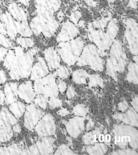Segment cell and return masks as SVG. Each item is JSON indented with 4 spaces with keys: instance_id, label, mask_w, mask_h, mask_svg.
I'll use <instances>...</instances> for the list:
<instances>
[{
    "instance_id": "6da1fadb",
    "label": "cell",
    "mask_w": 138,
    "mask_h": 155,
    "mask_svg": "<svg viewBox=\"0 0 138 155\" xmlns=\"http://www.w3.org/2000/svg\"><path fill=\"white\" fill-rule=\"evenodd\" d=\"M38 52V48H34L21 55H16L15 54V59L8 70L9 76L11 79L18 80L30 76L34 56Z\"/></svg>"
},
{
    "instance_id": "7a4b0ae2",
    "label": "cell",
    "mask_w": 138,
    "mask_h": 155,
    "mask_svg": "<svg viewBox=\"0 0 138 155\" xmlns=\"http://www.w3.org/2000/svg\"><path fill=\"white\" fill-rule=\"evenodd\" d=\"M118 31V27L116 20L112 19L108 25L107 31L104 29L95 30L90 25L89 27L88 38L94 42L98 49L104 51L108 49L116 37Z\"/></svg>"
},
{
    "instance_id": "3957f363",
    "label": "cell",
    "mask_w": 138,
    "mask_h": 155,
    "mask_svg": "<svg viewBox=\"0 0 138 155\" xmlns=\"http://www.w3.org/2000/svg\"><path fill=\"white\" fill-rule=\"evenodd\" d=\"M126 64V54L121 41L117 40L111 46L109 57L107 61V72L117 81V74L123 72Z\"/></svg>"
},
{
    "instance_id": "277c9868",
    "label": "cell",
    "mask_w": 138,
    "mask_h": 155,
    "mask_svg": "<svg viewBox=\"0 0 138 155\" xmlns=\"http://www.w3.org/2000/svg\"><path fill=\"white\" fill-rule=\"evenodd\" d=\"M84 41L78 38L71 41L60 42L57 50L63 61L69 66L77 62L84 48Z\"/></svg>"
},
{
    "instance_id": "5b68a950",
    "label": "cell",
    "mask_w": 138,
    "mask_h": 155,
    "mask_svg": "<svg viewBox=\"0 0 138 155\" xmlns=\"http://www.w3.org/2000/svg\"><path fill=\"white\" fill-rule=\"evenodd\" d=\"M103 55V51L98 49L95 45L88 44L85 47L79 58L77 65L80 66L88 65L94 71H102L104 65V61L101 58Z\"/></svg>"
},
{
    "instance_id": "8992f818",
    "label": "cell",
    "mask_w": 138,
    "mask_h": 155,
    "mask_svg": "<svg viewBox=\"0 0 138 155\" xmlns=\"http://www.w3.org/2000/svg\"><path fill=\"white\" fill-rule=\"evenodd\" d=\"M113 133L115 142L121 148L125 149L128 146L133 149L138 148V131L135 128L124 125H116Z\"/></svg>"
},
{
    "instance_id": "52a82bcc",
    "label": "cell",
    "mask_w": 138,
    "mask_h": 155,
    "mask_svg": "<svg viewBox=\"0 0 138 155\" xmlns=\"http://www.w3.org/2000/svg\"><path fill=\"white\" fill-rule=\"evenodd\" d=\"M34 81L33 88L36 94L49 98L57 97L59 94L55 74H50Z\"/></svg>"
},
{
    "instance_id": "ba28073f",
    "label": "cell",
    "mask_w": 138,
    "mask_h": 155,
    "mask_svg": "<svg viewBox=\"0 0 138 155\" xmlns=\"http://www.w3.org/2000/svg\"><path fill=\"white\" fill-rule=\"evenodd\" d=\"M125 35L133 54H138V24L134 19L129 18L126 21Z\"/></svg>"
},
{
    "instance_id": "9c48e42d",
    "label": "cell",
    "mask_w": 138,
    "mask_h": 155,
    "mask_svg": "<svg viewBox=\"0 0 138 155\" xmlns=\"http://www.w3.org/2000/svg\"><path fill=\"white\" fill-rule=\"evenodd\" d=\"M34 129L38 135L41 138L54 135L56 130V126L53 116L47 114L42 117Z\"/></svg>"
},
{
    "instance_id": "30bf717a",
    "label": "cell",
    "mask_w": 138,
    "mask_h": 155,
    "mask_svg": "<svg viewBox=\"0 0 138 155\" xmlns=\"http://www.w3.org/2000/svg\"><path fill=\"white\" fill-rule=\"evenodd\" d=\"M44 114V112L36 104H31L28 105L25 112V127L30 131L33 130Z\"/></svg>"
},
{
    "instance_id": "8fae6325",
    "label": "cell",
    "mask_w": 138,
    "mask_h": 155,
    "mask_svg": "<svg viewBox=\"0 0 138 155\" xmlns=\"http://www.w3.org/2000/svg\"><path fill=\"white\" fill-rule=\"evenodd\" d=\"M54 139L52 137H43L36 144L27 149V155H49L54 150Z\"/></svg>"
},
{
    "instance_id": "7c38bea8",
    "label": "cell",
    "mask_w": 138,
    "mask_h": 155,
    "mask_svg": "<svg viewBox=\"0 0 138 155\" xmlns=\"http://www.w3.org/2000/svg\"><path fill=\"white\" fill-rule=\"evenodd\" d=\"M79 34L78 28L70 21L64 23L61 31L57 37L58 42H65L73 39Z\"/></svg>"
},
{
    "instance_id": "4fadbf2b",
    "label": "cell",
    "mask_w": 138,
    "mask_h": 155,
    "mask_svg": "<svg viewBox=\"0 0 138 155\" xmlns=\"http://www.w3.org/2000/svg\"><path fill=\"white\" fill-rule=\"evenodd\" d=\"M84 117H75L70 119L65 124V127L69 135L77 138L84 129Z\"/></svg>"
},
{
    "instance_id": "5bb4252c",
    "label": "cell",
    "mask_w": 138,
    "mask_h": 155,
    "mask_svg": "<svg viewBox=\"0 0 138 155\" xmlns=\"http://www.w3.org/2000/svg\"><path fill=\"white\" fill-rule=\"evenodd\" d=\"M35 92L31 82L30 81L23 82L18 87V95L20 99L26 103L31 104L35 98Z\"/></svg>"
},
{
    "instance_id": "9a60e30c",
    "label": "cell",
    "mask_w": 138,
    "mask_h": 155,
    "mask_svg": "<svg viewBox=\"0 0 138 155\" xmlns=\"http://www.w3.org/2000/svg\"><path fill=\"white\" fill-rule=\"evenodd\" d=\"M49 73V69L44 59L41 57L38 58V61L32 68L31 78L36 81L47 76Z\"/></svg>"
},
{
    "instance_id": "2e32d148",
    "label": "cell",
    "mask_w": 138,
    "mask_h": 155,
    "mask_svg": "<svg viewBox=\"0 0 138 155\" xmlns=\"http://www.w3.org/2000/svg\"><path fill=\"white\" fill-rule=\"evenodd\" d=\"M1 19L6 27L7 35L11 39H15L18 33L17 21L7 12L2 14Z\"/></svg>"
},
{
    "instance_id": "e0dca14e",
    "label": "cell",
    "mask_w": 138,
    "mask_h": 155,
    "mask_svg": "<svg viewBox=\"0 0 138 155\" xmlns=\"http://www.w3.org/2000/svg\"><path fill=\"white\" fill-rule=\"evenodd\" d=\"M44 54L49 70L52 71L60 67L61 58L56 50L53 47H50L45 49Z\"/></svg>"
},
{
    "instance_id": "ac0fdd59",
    "label": "cell",
    "mask_w": 138,
    "mask_h": 155,
    "mask_svg": "<svg viewBox=\"0 0 138 155\" xmlns=\"http://www.w3.org/2000/svg\"><path fill=\"white\" fill-rule=\"evenodd\" d=\"M8 13L17 22L27 23V13L20 5L16 2H12L8 5Z\"/></svg>"
},
{
    "instance_id": "d6986e66",
    "label": "cell",
    "mask_w": 138,
    "mask_h": 155,
    "mask_svg": "<svg viewBox=\"0 0 138 155\" xmlns=\"http://www.w3.org/2000/svg\"><path fill=\"white\" fill-rule=\"evenodd\" d=\"M114 117L129 125L138 126V114L136 110L132 108L129 109L126 113L115 114Z\"/></svg>"
},
{
    "instance_id": "ffe728a7",
    "label": "cell",
    "mask_w": 138,
    "mask_h": 155,
    "mask_svg": "<svg viewBox=\"0 0 138 155\" xmlns=\"http://www.w3.org/2000/svg\"><path fill=\"white\" fill-rule=\"evenodd\" d=\"M18 85L16 82L7 83L4 87V94L5 97V103L10 104L16 101L17 100Z\"/></svg>"
},
{
    "instance_id": "44dd1931",
    "label": "cell",
    "mask_w": 138,
    "mask_h": 155,
    "mask_svg": "<svg viewBox=\"0 0 138 155\" xmlns=\"http://www.w3.org/2000/svg\"><path fill=\"white\" fill-rule=\"evenodd\" d=\"M17 119L6 108L0 110V127H13L17 124Z\"/></svg>"
},
{
    "instance_id": "7402d4cb",
    "label": "cell",
    "mask_w": 138,
    "mask_h": 155,
    "mask_svg": "<svg viewBox=\"0 0 138 155\" xmlns=\"http://www.w3.org/2000/svg\"><path fill=\"white\" fill-rule=\"evenodd\" d=\"M0 155H27V149L17 144L0 148Z\"/></svg>"
},
{
    "instance_id": "603a6c76",
    "label": "cell",
    "mask_w": 138,
    "mask_h": 155,
    "mask_svg": "<svg viewBox=\"0 0 138 155\" xmlns=\"http://www.w3.org/2000/svg\"><path fill=\"white\" fill-rule=\"evenodd\" d=\"M26 109L25 104L20 101H15L10 104L9 110L12 114H13L16 118L18 119L20 118L24 114Z\"/></svg>"
},
{
    "instance_id": "cb8c5ba5",
    "label": "cell",
    "mask_w": 138,
    "mask_h": 155,
    "mask_svg": "<svg viewBox=\"0 0 138 155\" xmlns=\"http://www.w3.org/2000/svg\"><path fill=\"white\" fill-rule=\"evenodd\" d=\"M12 127H0V144L9 141L14 136Z\"/></svg>"
},
{
    "instance_id": "d4e9b609",
    "label": "cell",
    "mask_w": 138,
    "mask_h": 155,
    "mask_svg": "<svg viewBox=\"0 0 138 155\" xmlns=\"http://www.w3.org/2000/svg\"><path fill=\"white\" fill-rule=\"evenodd\" d=\"M126 80L129 82L138 84V63H130L128 67Z\"/></svg>"
},
{
    "instance_id": "484cf974",
    "label": "cell",
    "mask_w": 138,
    "mask_h": 155,
    "mask_svg": "<svg viewBox=\"0 0 138 155\" xmlns=\"http://www.w3.org/2000/svg\"><path fill=\"white\" fill-rule=\"evenodd\" d=\"M88 73L85 70L80 69L73 72L72 80L78 84H86L87 79L88 78Z\"/></svg>"
},
{
    "instance_id": "4316f807",
    "label": "cell",
    "mask_w": 138,
    "mask_h": 155,
    "mask_svg": "<svg viewBox=\"0 0 138 155\" xmlns=\"http://www.w3.org/2000/svg\"><path fill=\"white\" fill-rule=\"evenodd\" d=\"M102 132L101 128H96L95 130L86 134L83 137V140L84 143L86 145H93L94 144L100 134Z\"/></svg>"
},
{
    "instance_id": "83f0119b",
    "label": "cell",
    "mask_w": 138,
    "mask_h": 155,
    "mask_svg": "<svg viewBox=\"0 0 138 155\" xmlns=\"http://www.w3.org/2000/svg\"><path fill=\"white\" fill-rule=\"evenodd\" d=\"M108 147L104 144H96L87 147V151L90 155H104L107 152Z\"/></svg>"
},
{
    "instance_id": "f1b7e54d",
    "label": "cell",
    "mask_w": 138,
    "mask_h": 155,
    "mask_svg": "<svg viewBox=\"0 0 138 155\" xmlns=\"http://www.w3.org/2000/svg\"><path fill=\"white\" fill-rule=\"evenodd\" d=\"M17 27L18 33L26 38H30L32 35V31L28 26L27 23H20L17 21Z\"/></svg>"
},
{
    "instance_id": "f546056e",
    "label": "cell",
    "mask_w": 138,
    "mask_h": 155,
    "mask_svg": "<svg viewBox=\"0 0 138 155\" xmlns=\"http://www.w3.org/2000/svg\"><path fill=\"white\" fill-rule=\"evenodd\" d=\"M48 97L43 94H38L34 98V102L38 107L41 108L45 109L47 107L48 104Z\"/></svg>"
},
{
    "instance_id": "4dcf8cb0",
    "label": "cell",
    "mask_w": 138,
    "mask_h": 155,
    "mask_svg": "<svg viewBox=\"0 0 138 155\" xmlns=\"http://www.w3.org/2000/svg\"><path fill=\"white\" fill-rule=\"evenodd\" d=\"M89 87H94L97 86L102 87L104 85V81L100 76L98 75H89Z\"/></svg>"
},
{
    "instance_id": "1f68e13d",
    "label": "cell",
    "mask_w": 138,
    "mask_h": 155,
    "mask_svg": "<svg viewBox=\"0 0 138 155\" xmlns=\"http://www.w3.org/2000/svg\"><path fill=\"white\" fill-rule=\"evenodd\" d=\"M16 42L22 48H31L34 44V41L31 38H18L16 39Z\"/></svg>"
},
{
    "instance_id": "d6a6232c",
    "label": "cell",
    "mask_w": 138,
    "mask_h": 155,
    "mask_svg": "<svg viewBox=\"0 0 138 155\" xmlns=\"http://www.w3.org/2000/svg\"><path fill=\"white\" fill-rule=\"evenodd\" d=\"M73 111L75 115L78 117H84L88 112V109L84 104H78L73 108Z\"/></svg>"
},
{
    "instance_id": "836d02e7",
    "label": "cell",
    "mask_w": 138,
    "mask_h": 155,
    "mask_svg": "<svg viewBox=\"0 0 138 155\" xmlns=\"http://www.w3.org/2000/svg\"><path fill=\"white\" fill-rule=\"evenodd\" d=\"M55 75L58 76L60 78L64 79L67 78L70 75L68 68L65 66H60L58 68Z\"/></svg>"
},
{
    "instance_id": "e575fe53",
    "label": "cell",
    "mask_w": 138,
    "mask_h": 155,
    "mask_svg": "<svg viewBox=\"0 0 138 155\" xmlns=\"http://www.w3.org/2000/svg\"><path fill=\"white\" fill-rule=\"evenodd\" d=\"M55 155H75V153L68 146L62 145L58 148Z\"/></svg>"
},
{
    "instance_id": "d590c367",
    "label": "cell",
    "mask_w": 138,
    "mask_h": 155,
    "mask_svg": "<svg viewBox=\"0 0 138 155\" xmlns=\"http://www.w3.org/2000/svg\"><path fill=\"white\" fill-rule=\"evenodd\" d=\"M48 105L52 109H54L57 107H60L62 105L61 100H60L57 97H51L48 100Z\"/></svg>"
},
{
    "instance_id": "8d00e7d4",
    "label": "cell",
    "mask_w": 138,
    "mask_h": 155,
    "mask_svg": "<svg viewBox=\"0 0 138 155\" xmlns=\"http://www.w3.org/2000/svg\"><path fill=\"white\" fill-rule=\"evenodd\" d=\"M48 7L54 13L59 9L61 5L60 0H48Z\"/></svg>"
},
{
    "instance_id": "74e56055",
    "label": "cell",
    "mask_w": 138,
    "mask_h": 155,
    "mask_svg": "<svg viewBox=\"0 0 138 155\" xmlns=\"http://www.w3.org/2000/svg\"><path fill=\"white\" fill-rule=\"evenodd\" d=\"M0 44L6 48H10L13 46L11 41L1 34H0Z\"/></svg>"
},
{
    "instance_id": "f35d334b",
    "label": "cell",
    "mask_w": 138,
    "mask_h": 155,
    "mask_svg": "<svg viewBox=\"0 0 138 155\" xmlns=\"http://www.w3.org/2000/svg\"><path fill=\"white\" fill-rule=\"evenodd\" d=\"M112 155H138V153L135 150L131 149H125L123 150H119L114 151L112 153Z\"/></svg>"
},
{
    "instance_id": "ab89813d",
    "label": "cell",
    "mask_w": 138,
    "mask_h": 155,
    "mask_svg": "<svg viewBox=\"0 0 138 155\" xmlns=\"http://www.w3.org/2000/svg\"><path fill=\"white\" fill-rule=\"evenodd\" d=\"M66 95L68 99H71L74 98L76 95V92L74 87L72 86L68 87L67 88V92H66Z\"/></svg>"
},
{
    "instance_id": "60d3db41",
    "label": "cell",
    "mask_w": 138,
    "mask_h": 155,
    "mask_svg": "<svg viewBox=\"0 0 138 155\" xmlns=\"http://www.w3.org/2000/svg\"><path fill=\"white\" fill-rule=\"evenodd\" d=\"M80 17H81V14L79 12H76L71 14L70 19L73 23H75V24H77Z\"/></svg>"
},
{
    "instance_id": "b9f144b4",
    "label": "cell",
    "mask_w": 138,
    "mask_h": 155,
    "mask_svg": "<svg viewBox=\"0 0 138 155\" xmlns=\"http://www.w3.org/2000/svg\"><path fill=\"white\" fill-rule=\"evenodd\" d=\"M57 85L59 91H60L61 93H64L67 89V85L66 83L61 80H59L58 85Z\"/></svg>"
},
{
    "instance_id": "7bdbcfd3",
    "label": "cell",
    "mask_w": 138,
    "mask_h": 155,
    "mask_svg": "<svg viewBox=\"0 0 138 155\" xmlns=\"http://www.w3.org/2000/svg\"><path fill=\"white\" fill-rule=\"evenodd\" d=\"M129 104L125 101L120 103L118 104V109L123 112H124L129 108Z\"/></svg>"
},
{
    "instance_id": "ee69618b",
    "label": "cell",
    "mask_w": 138,
    "mask_h": 155,
    "mask_svg": "<svg viewBox=\"0 0 138 155\" xmlns=\"http://www.w3.org/2000/svg\"><path fill=\"white\" fill-rule=\"evenodd\" d=\"M6 80L7 77L6 73L4 71L0 69V88L1 87V86L6 82Z\"/></svg>"
},
{
    "instance_id": "f6af8a7d",
    "label": "cell",
    "mask_w": 138,
    "mask_h": 155,
    "mask_svg": "<svg viewBox=\"0 0 138 155\" xmlns=\"http://www.w3.org/2000/svg\"><path fill=\"white\" fill-rule=\"evenodd\" d=\"M8 53V50L4 48H0V62L3 61Z\"/></svg>"
},
{
    "instance_id": "bcb514c9",
    "label": "cell",
    "mask_w": 138,
    "mask_h": 155,
    "mask_svg": "<svg viewBox=\"0 0 138 155\" xmlns=\"http://www.w3.org/2000/svg\"><path fill=\"white\" fill-rule=\"evenodd\" d=\"M57 114L62 117H64L66 115H68L69 114V111L67 110V109L63 108L61 109L60 110H58L57 112Z\"/></svg>"
},
{
    "instance_id": "7dc6e473",
    "label": "cell",
    "mask_w": 138,
    "mask_h": 155,
    "mask_svg": "<svg viewBox=\"0 0 138 155\" xmlns=\"http://www.w3.org/2000/svg\"><path fill=\"white\" fill-rule=\"evenodd\" d=\"M12 129H13L14 132L16 133H20L21 131V127L18 124H15L12 127Z\"/></svg>"
},
{
    "instance_id": "c3c4849f",
    "label": "cell",
    "mask_w": 138,
    "mask_h": 155,
    "mask_svg": "<svg viewBox=\"0 0 138 155\" xmlns=\"http://www.w3.org/2000/svg\"><path fill=\"white\" fill-rule=\"evenodd\" d=\"M131 104L134 109L136 111H138V97L136 96L133 100Z\"/></svg>"
},
{
    "instance_id": "681fc988",
    "label": "cell",
    "mask_w": 138,
    "mask_h": 155,
    "mask_svg": "<svg viewBox=\"0 0 138 155\" xmlns=\"http://www.w3.org/2000/svg\"><path fill=\"white\" fill-rule=\"evenodd\" d=\"M0 34L3 35H7L6 27L3 23H0Z\"/></svg>"
},
{
    "instance_id": "f907efd6",
    "label": "cell",
    "mask_w": 138,
    "mask_h": 155,
    "mask_svg": "<svg viewBox=\"0 0 138 155\" xmlns=\"http://www.w3.org/2000/svg\"><path fill=\"white\" fill-rule=\"evenodd\" d=\"M5 103V97L4 93L0 90V106L3 105Z\"/></svg>"
},
{
    "instance_id": "816d5d0a",
    "label": "cell",
    "mask_w": 138,
    "mask_h": 155,
    "mask_svg": "<svg viewBox=\"0 0 138 155\" xmlns=\"http://www.w3.org/2000/svg\"><path fill=\"white\" fill-rule=\"evenodd\" d=\"M18 2L25 7H28L30 5L31 0H18Z\"/></svg>"
},
{
    "instance_id": "f5cc1de1",
    "label": "cell",
    "mask_w": 138,
    "mask_h": 155,
    "mask_svg": "<svg viewBox=\"0 0 138 155\" xmlns=\"http://www.w3.org/2000/svg\"><path fill=\"white\" fill-rule=\"evenodd\" d=\"M137 0H130V7L136 8L137 6Z\"/></svg>"
},
{
    "instance_id": "db71d44e",
    "label": "cell",
    "mask_w": 138,
    "mask_h": 155,
    "mask_svg": "<svg viewBox=\"0 0 138 155\" xmlns=\"http://www.w3.org/2000/svg\"><path fill=\"white\" fill-rule=\"evenodd\" d=\"M94 126V124L91 121H88V123L87 124V130L91 129Z\"/></svg>"
},
{
    "instance_id": "11a10c76",
    "label": "cell",
    "mask_w": 138,
    "mask_h": 155,
    "mask_svg": "<svg viewBox=\"0 0 138 155\" xmlns=\"http://www.w3.org/2000/svg\"><path fill=\"white\" fill-rule=\"evenodd\" d=\"M98 139H99V141L101 142H103L105 140V137H104V135L102 134H100L99 137H98Z\"/></svg>"
},
{
    "instance_id": "9f6ffc18",
    "label": "cell",
    "mask_w": 138,
    "mask_h": 155,
    "mask_svg": "<svg viewBox=\"0 0 138 155\" xmlns=\"http://www.w3.org/2000/svg\"><path fill=\"white\" fill-rule=\"evenodd\" d=\"M58 17L60 20H62L63 18V13L62 12H60L59 14H58Z\"/></svg>"
},
{
    "instance_id": "6f0895ef",
    "label": "cell",
    "mask_w": 138,
    "mask_h": 155,
    "mask_svg": "<svg viewBox=\"0 0 138 155\" xmlns=\"http://www.w3.org/2000/svg\"><path fill=\"white\" fill-rule=\"evenodd\" d=\"M110 139H111V138H110V136L109 134H107V135H106V137H105V140L107 141V142H109L110 141Z\"/></svg>"
},
{
    "instance_id": "680465c9",
    "label": "cell",
    "mask_w": 138,
    "mask_h": 155,
    "mask_svg": "<svg viewBox=\"0 0 138 155\" xmlns=\"http://www.w3.org/2000/svg\"><path fill=\"white\" fill-rule=\"evenodd\" d=\"M79 26H80V27H82V26H84V21H83V20H81V21H80V22H79Z\"/></svg>"
},
{
    "instance_id": "91938a15",
    "label": "cell",
    "mask_w": 138,
    "mask_h": 155,
    "mask_svg": "<svg viewBox=\"0 0 138 155\" xmlns=\"http://www.w3.org/2000/svg\"><path fill=\"white\" fill-rule=\"evenodd\" d=\"M2 15V10H1V9H0V19H1V18Z\"/></svg>"
},
{
    "instance_id": "94428289",
    "label": "cell",
    "mask_w": 138,
    "mask_h": 155,
    "mask_svg": "<svg viewBox=\"0 0 138 155\" xmlns=\"http://www.w3.org/2000/svg\"><path fill=\"white\" fill-rule=\"evenodd\" d=\"M2 4V0H0V6Z\"/></svg>"
}]
</instances>
